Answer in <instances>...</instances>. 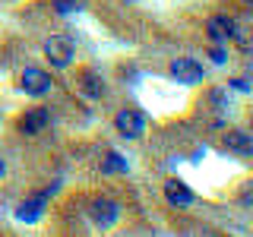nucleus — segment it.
<instances>
[{"instance_id":"nucleus-1","label":"nucleus","mask_w":253,"mask_h":237,"mask_svg":"<svg viewBox=\"0 0 253 237\" xmlns=\"http://www.w3.org/2000/svg\"><path fill=\"white\" fill-rule=\"evenodd\" d=\"M114 130L121 133L124 139H139L142 133H146V114L136 108H124V111H117V117H114Z\"/></svg>"},{"instance_id":"nucleus-2","label":"nucleus","mask_w":253,"mask_h":237,"mask_svg":"<svg viewBox=\"0 0 253 237\" xmlns=\"http://www.w3.org/2000/svg\"><path fill=\"white\" fill-rule=\"evenodd\" d=\"M73 54H76V47H73V41H70L67 35H51L44 41V57L51 60V67H57V70L70 67V63H73Z\"/></svg>"},{"instance_id":"nucleus-3","label":"nucleus","mask_w":253,"mask_h":237,"mask_svg":"<svg viewBox=\"0 0 253 237\" xmlns=\"http://www.w3.org/2000/svg\"><path fill=\"white\" fill-rule=\"evenodd\" d=\"M19 89L32 98H42V95L51 92V73H44L42 67H26L19 73Z\"/></svg>"},{"instance_id":"nucleus-4","label":"nucleus","mask_w":253,"mask_h":237,"mask_svg":"<svg viewBox=\"0 0 253 237\" xmlns=\"http://www.w3.org/2000/svg\"><path fill=\"white\" fill-rule=\"evenodd\" d=\"M171 76L184 85H196V82H203V67L190 57H177V60H171Z\"/></svg>"},{"instance_id":"nucleus-5","label":"nucleus","mask_w":253,"mask_h":237,"mask_svg":"<svg viewBox=\"0 0 253 237\" xmlns=\"http://www.w3.org/2000/svg\"><path fill=\"white\" fill-rule=\"evenodd\" d=\"M117 215H121V205L114 199H95L89 205V218H92V225H98V228H111L117 221Z\"/></svg>"},{"instance_id":"nucleus-6","label":"nucleus","mask_w":253,"mask_h":237,"mask_svg":"<svg viewBox=\"0 0 253 237\" xmlns=\"http://www.w3.org/2000/svg\"><path fill=\"white\" fill-rule=\"evenodd\" d=\"M47 120H51V114L44 108H32L19 117V133L22 136H38L42 130H47Z\"/></svg>"},{"instance_id":"nucleus-7","label":"nucleus","mask_w":253,"mask_h":237,"mask_svg":"<svg viewBox=\"0 0 253 237\" xmlns=\"http://www.w3.org/2000/svg\"><path fill=\"white\" fill-rule=\"evenodd\" d=\"M234 26H237V22L231 19V16L218 13V16H212V19L206 22V32H209V38H212L215 44H221V41H228V38L234 35Z\"/></svg>"},{"instance_id":"nucleus-8","label":"nucleus","mask_w":253,"mask_h":237,"mask_svg":"<svg viewBox=\"0 0 253 237\" xmlns=\"http://www.w3.org/2000/svg\"><path fill=\"white\" fill-rule=\"evenodd\" d=\"M165 199L171 205H177V209H187V205H193V190L187 184H180V180H165Z\"/></svg>"},{"instance_id":"nucleus-9","label":"nucleus","mask_w":253,"mask_h":237,"mask_svg":"<svg viewBox=\"0 0 253 237\" xmlns=\"http://www.w3.org/2000/svg\"><path fill=\"white\" fill-rule=\"evenodd\" d=\"M225 149L228 152H234V155H253V139H250V133L247 130H228L225 133Z\"/></svg>"},{"instance_id":"nucleus-10","label":"nucleus","mask_w":253,"mask_h":237,"mask_svg":"<svg viewBox=\"0 0 253 237\" xmlns=\"http://www.w3.org/2000/svg\"><path fill=\"white\" fill-rule=\"evenodd\" d=\"M51 190H54V187H51ZM51 190H44V193L32 196L29 202H22L19 209H16V218H19V221H38V218H42V212H44V199L51 196Z\"/></svg>"},{"instance_id":"nucleus-11","label":"nucleus","mask_w":253,"mask_h":237,"mask_svg":"<svg viewBox=\"0 0 253 237\" xmlns=\"http://www.w3.org/2000/svg\"><path fill=\"white\" fill-rule=\"evenodd\" d=\"M76 85H79V92H83L85 98H101V95H105V79L95 73V70H85Z\"/></svg>"},{"instance_id":"nucleus-12","label":"nucleus","mask_w":253,"mask_h":237,"mask_svg":"<svg viewBox=\"0 0 253 237\" xmlns=\"http://www.w3.org/2000/svg\"><path fill=\"white\" fill-rule=\"evenodd\" d=\"M117 171H126V161L117 152H111L105 161H101V174H117Z\"/></svg>"},{"instance_id":"nucleus-13","label":"nucleus","mask_w":253,"mask_h":237,"mask_svg":"<svg viewBox=\"0 0 253 237\" xmlns=\"http://www.w3.org/2000/svg\"><path fill=\"white\" fill-rule=\"evenodd\" d=\"M209 101H212V108H215V111H228V95H225V89H212L209 92Z\"/></svg>"},{"instance_id":"nucleus-14","label":"nucleus","mask_w":253,"mask_h":237,"mask_svg":"<svg viewBox=\"0 0 253 237\" xmlns=\"http://www.w3.org/2000/svg\"><path fill=\"white\" fill-rule=\"evenodd\" d=\"M54 6H57V13H73V10H79L76 0H57Z\"/></svg>"},{"instance_id":"nucleus-15","label":"nucleus","mask_w":253,"mask_h":237,"mask_svg":"<svg viewBox=\"0 0 253 237\" xmlns=\"http://www.w3.org/2000/svg\"><path fill=\"white\" fill-rule=\"evenodd\" d=\"M209 57H212V63H225V60H228V54L221 51V47H212V51H209Z\"/></svg>"},{"instance_id":"nucleus-16","label":"nucleus","mask_w":253,"mask_h":237,"mask_svg":"<svg viewBox=\"0 0 253 237\" xmlns=\"http://www.w3.org/2000/svg\"><path fill=\"white\" fill-rule=\"evenodd\" d=\"M231 85H234L237 92H250V82H247V79H231Z\"/></svg>"},{"instance_id":"nucleus-17","label":"nucleus","mask_w":253,"mask_h":237,"mask_svg":"<svg viewBox=\"0 0 253 237\" xmlns=\"http://www.w3.org/2000/svg\"><path fill=\"white\" fill-rule=\"evenodd\" d=\"M3 174H6V164H3V158H0V180H3Z\"/></svg>"}]
</instances>
